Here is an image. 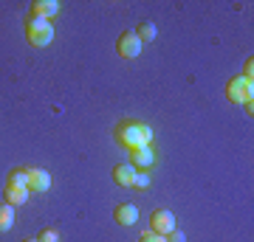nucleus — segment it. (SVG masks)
I'll use <instances>...</instances> for the list:
<instances>
[{"mask_svg": "<svg viewBox=\"0 0 254 242\" xmlns=\"http://www.w3.org/2000/svg\"><path fill=\"white\" fill-rule=\"evenodd\" d=\"M28 186H23V183H9L6 180V186H3V197H6V203H11V206H26L28 203Z\"/></svg>", "mask_w": 254, "mask_h": 242, "instance_id": "nucleus-7", "label": "nucleus"}, {"mask_svg": "<svg viewBox=\"0 0 254 242\" xmlns=\"http://www.w3.org/2000/svg\"><path fill=\"white\" fill-rule=\"evenodd\" d=\"M23 242H40V240H23Z\"/></svg>", "mask_w": 254, "mask_h": 242, "instance_id": "nucleus-20", "label": "nucleus"}, {"mask_svg": "<svg viewBox=\"0 0 254 242\" xmlns=\"http://www.w3.org/2000/svg\"><path fill=\"white\" fill-rule=\"evenodd\" d=\"M14 225V206L11 203H0V234L11 231Z\"/></svg>", "mask_w": 254, "mask_h": 242, "instance_id": "nucleus-12", "label": "nucleus"}, {"mask_svg": "<svg viewBox=\"0 0 254 242\" xmlns=\"http://www.w3.org/2000/svg\"><path fill=\"white\" fill-rule=\"evenodd\" d=\"M167 242H187V234L175 228V231H170V234H167Z\"/></svg>", "mask_w": 254, "mask_h": 242, "instance_id": "nucleus-18", "label": "nucleus"}, {"mask_svg": "<svg viewBox=\"0 0 254 242\" xmlns=\"http://www.w3.org/2000/svg\"><path fill=\"white\" fill-rule=\"evenodd\" d=\"M252 73H254V62L249 59V62H246V68H243V79H249V82H252Z\"/></svg>", "mask_w": 254, "mask_h": 242, "instance_id": "nucleus-19", "label": "nucleus"}, {"mask_svg": "<svg viewBox=\"0 0 254 242\" xmlns=\"http://www.w3.org/2000/svg\"><path fill=\"white\" fill-rule=\"evenodd\" d=\"M141 40L136 37V31H125V34L119 37V43H116V48H119V56H125V59H136L138 54H141Z\"/></svg>", "mask_w": 254, "mask_h": 242, "instance_id": "nucleus-5", "label": "nucleus"}, {"mask_svg": "<svg viewBox=\"0 0 254 242\" xmlns=\"http://www.w3.org/2000/svg\"><path fill=\"white\" fill-rule=\"evenodd\" d=\"M116 138L127 149H138V146H150L153 144V130L147 124H138V121H125V124H119Z\"/></svg>", "mask_w": 254, "mask_h": 242, "instance_id": "nucleus-1", "label": "nucleus"}, {"mask_svg": "<svg viewBox=\"0 0 254 242\" xmlns=\"http://www.w3.org/2000/svg\"><path fill=\"white\" fill-rule=\"evenodd\" d=\"M9 183H23V186H28V169H14L9 172Z\"/></svg>", "mask_w": 254, "mask_h": 242, "instance_id": "nucleus-14", "label": "nucleus"}, {"mask_svg": "<svg viewBox=\"0 0 254 242\" xmlns=\"http://www.w3.org/2000/svg\"><path fill=\"white\" fill-rule=\"evenodd\" d=\"M155 163V152L153 146H138V149H130V166L136 172H147Z\"/></svg>", "mask_w": 254, "mask_h": 242, "instance_id": "nucleus-6", "label": "nucleus"}, {"mask_svg": "<svg viewBox=\"0 0 254 242\" xmlns=\"http://www.w3.org/2000/svg\"><path fill=\"white\" fill-rule=\"evenodd\" d=\"M26 40L34 45V48H46V45H51V40H54V26H51V20L28 17L26 20Z\"/></svg>", "mask_w": 254, "mask_h": 242, "instance_id": "nucleus-2", "label": "nucleus"}, {"mask_svg": "<svg viewBox=\"0 0 254 242\" xmlns=\"http://www.w3.org/2000/svg\"><path fill=\"white\" fill-rule=\"evenodd\" d=\"M133 186H136V189H147V186H150V175H147V172H136Z\"/></svg>", "mask_w": 254, "mask_h": 242, "instance_id": "nucleus-16", "label": "nucleus"}, {"mask_svg": "<svg viewBox=\"0 0 254 242\" xmlns=\"http://www.w3.org/2000/svg\"><path fill=\"white\" fill-rule=\"evenodd\" d=\"M226 96L232 104H249L252 110V101H254V82L243 79V76H237L226 85Z\"/></svg>", "mask_w": 254, "mask_h": 242, "instance_id": "nucleus-3", "label": "nucleus"}, {"mask_svg": "<svg viewBox=\"0 0 254 242\" xmlns=\"http://www.w3.org/2000/svg\"><path fill=\"white\" fill-rule=\"evenodd\" d=\"M138 242H167V237H161V234H153V231H147L141 234V240Z\"/></svg>", "mask_w": 254, "mask_h": 242, "instance_id": "nucleus-17", "label": "nucleus"}, {"mask_svg": "<svg viewBox=\"0 0 254 242\" xmlns=\"http://www.w3.org/2000/svg\"><path fill=\"white\" fill-rule=\"evenodd\" d=\"M133 31H136V37L141 43H150V40H155V34H158L153 23H138V28H133Z\"/></svg>", "mask_w": 254, "mask_h": 242, "instance_id": "nucleus-13", "label": "nucleus"}, {"mask_svg": "<svg viewBox=\"0 0 254 242\" xmlns=\"http://www.w3.org/2000/svg\"><path fill=\"white\" fill-rule=\"evenodd\" d=\"M57 11H60V3L57 0H37V3H31V17L51 20Z\"/></svg>", "mask_w": 254, "mask_h": 242, "instance_id": "nucleus-10", "label": "nucleus"}, {"mask_svg": "<svg viewBox=\"0 0 254 242\" xmlns=\"http://www.w3.org/2000/svg\"><path fill=\"white\" fill-rule=\"evenodd\" d=\"M150 231L153 234H161L167 237L170 231H175V217L170 208H155L153 214H150Z\"/></svg>", "mask_w": 254, "mask_h": 242, "instance_id": "nucleus-4", "label": "nucleus"}, {"mask_svg": "<svg viewBox=\"0 0 254 242\" xmlns=\"http://www.w3.org/2000/svg\"><path fill=\"white\" fill-rule=\"evenodd\" d=\"M40 242H60V234L54 231V228H43V234L37 237Z\"/></svg>", "mask_w": 254, "mask_h": 242, "instance_id": "nucleus-15", "label": "nucleus"}, {"mask_svg": "<svg viewBox=\"0 0 254 242\" xmlns=\"http://www.w3.org/2000/svg\"><path fill=\"white\" fill-rule=\"evenodd\" d=\"M48 189H51V175L46 169H28V192L43 194Z\"/></svg>", "mask_w": 254, "mask_h": 242, "instance_id": "nucleus-8", "label": "nucleus"}, {"mask_svg": "<svg viewBox=\"0 0 254 242\" xmlns=\"http://www.w3.org/2000/svg\"><path fill=\"white\" fill-rule=\"evenodd\" d=\"M133 178H136V169L130 166V163H119L113 166V180H116L119 186H133Z\"/></svg>", "mask_w": 254, "mask_h": 242, "instance_id": "nucleus-11", "label": "nucleus"}, {"mask_svg": "<svg viewBox=\"0 0 254 242\" xmlns=\"http://www.w3.org/2000/svg\"><path fill=\"white\" fill-rule=\"evenodd\" d=\"M113 220H116L119 225H136V220H138V208L133 206V203H119L116 211H113Z\"/></svg>", "mask_w": 254, "mask_h": 242, "instance_id": "nucleus-9", "label": "nucleus"}]
</instances>
